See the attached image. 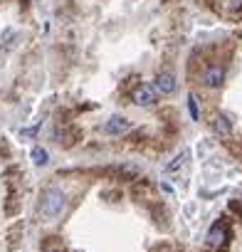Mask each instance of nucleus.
Wrapping results in <instances>:
<instances>
[{
    "mask_svg": "<svg viewBox=\"0 0 242 252\" xmlns=\"http://www.w3.org/2000/svg\"><path fill=\"white\" fill-rule=\"evenodd\" d=\"M67 205V195L60 188H45L40 195V218L42 220H55Z\"/></svg>",
    "mask_w": 242,
    "mask_h": 252,
    "instance_id": "obj_1",
    "label": "nucleus"
},
{
    "mask_svg": "<svg viewBox=\"0 0 242 252\" xmlns=\"http://www.w3.org/2000/svg\"><path fill=\"white\" fill-rule=\"evenodd\" d=\"M131 99L139 104V106H153L156 99H158V89L151 87V84H139L131 94Z\"/></svg>",
    "mask_w": 242,
    "mask_h": 252,
    "instance_id": "obj_2",
    "label": "nucleus"
},
{
    "mask_svg": "<svg viewBox=\"0 0 242 252\" xmlns=\"http://www.w3.org/2000/svg\"><path fill=\"white\" fill-rule=\"evenodd\" d=\"M222 82H225V69L220 64H212V67L205 69V74H203V84L205 87L215 89V87H222Z\"/></svg>",
    "mask_w": 242,
    "mask_h": 252,
    "instance_id": "obj_3",
    "label": "nucleus"
},
{
    "mask_svg": "<svg viewBox=\"0 0 242 252\" xmlns=\"http://www.w3.org/2000/svg\"><path fill=\"white\" fill-rule=\"evenodd\" d=\"M129 119H124V116H111L109 121H106V126H104V131L106 134H111V136H116V134H124V131H129Z\"/></svg>",
    "mask_w": 242,
    "mask_h": 252,
    "instance_id": "obj_4",
    "label": "nucleus"
},
{
    "mask_svg": "<svg viewBox=\"0 0 242 252\" xmlns=\"http://www.w3.org/2000/svg\"><path fill=\"white\" fill-rule=\"evenodd\" d=\"M156 89H158L161 94H173V92H176V77H173V72H158V77H156Z\"/></svg>",
    "mask_w": 242,
    "mask_h": 252,
    "instance_id": "obj_5",
    "label": "nucleus"
},
{
    "mask_svg": "<svg viewBox=\"0 0 242 252\" xmlns=\"http://www.w3.org/2000/svg\"><path fill=\"white\" fill-rule=\"evenodd\" d=\"M225 237H227V227H225L222 222H215V225L210 227V232H208V242H210L212 247H220V245L225 242Z\"/></svg>",
    "mask_w": 242,
    "mask_h": 252,
    "instance_id": "obj_6",
    "label": "nucleus"
},
{
    "mask_svg": "<svg viewBox=\"0 0 242 252\" xmlns=\"http://www.w3.org/2000/svg\"><path fill=\"white\" fill-rule=\"evenodd\" d=\"M212 129H215V134H220V136H230L232 124H230V119H227L225 114H220V116H215V121H212Z\"/></svg>",
    "mask_w": 242,
    "mask_h": 252,
    "instance_id": "obj_7",
    "label": "nucleus"
},
{
    "mask_svg": "<svg viewBox=\"0 0 242 252\" xmlns=\"http://www.w3.org/2000/svg\"><path fill=\"white\" fill-rule=\"evenodd\" d=\"M32 163L35 166H47L50 163V156H47V151L42 146H35L32 149Z\"/></svg>",
    "mask_w": 242,
    "mask_h": 252,
    "instance_id": "obj_8",
    "label": "nucleus"
},
{
    "mask_svg": "<svg viewBox=\"0 0 242 252\" xmlns=\"http://www.w3.org/2000/svg\"><path fill=\"white\" fill-rule=\"evenodd\" d=\"M188 156H190L188 151H181V154L176 156V161H171V163L166 166V171H178L181 166H185V161H188Z\"/></svg>",
    "mask_w": 242,
    "mask_h": 252,
    "instance_id": "obj_9",
    "label": "nucleus"
},
{
    "mask_svg": "<svg viewBox=\"0 0 242 252\" xmlns=\"http://www.w3.org/2000/svg\"><path fill=\"white\" fill-rule=\"evenodd\" d=\"M188 109H190V116H193V119H198V116H200V114H198V104H195V96H190V99H188Z\"/></svg>",
    "mask_w": 242,
    "mask_h": 252,
    "instance_id": "obj_10",
    "label": "nucleus"
}]
</instances>
